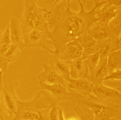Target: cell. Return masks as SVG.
<instances>
[{"label":"cell","mask_w":121,"mask_h":120,"mask_svg":"<svg viewBox=\"0 0 121 120\" xmlns=\"http://www.w3.org/2000/svg\"><path fill=\"white\" fill-rule=\"evenodd\" d=\"M78 1L80 6L78 13L70 9V0L55 1L51 10L43 8L48 22L45 32L48 44L53 45L55 49L54 53L59 56L67 43L88 33L93 24L98 22L95 17V10L108 2V0H94V7L86 12L85 9L86 0L83 2Z\"/></svg>","instance_id":"cell-1"},{"label":"cell","mask_w":121,"mask_h":120,"mask_svg":"<svg viewBox=\"0 0 121 120\" xmlns=\"http://www.w3.org/2000/svg\"><path fill=\"white\" fill-rule=\"evenodd\" d=\"M58 101L46 90H41L33 99L27 102L18 101L17 111L13 118L22 120H50L49 113Z\"/></svg>","instance_id":"cell-2"},{"label":"cell","mask_w":121,"mask_h":120,"mask_svg":"<svg viewBox=\"0 0 121 120\" xmlns=\"http://www.w3.org/2000/svg\"><path fill=\"white\" fill-rule=\"evenodd\" d=\"M36 0H25L24 10L20 21L21 28L23 34L32 30L45 32L48 26L43 9L38 7Z\"/></svg>","instance_id":"cell-3"},{"label":"cell","mask_w":121,"mask_h":120,"mask_svg":"<svg viewBox=\"0 0 121 120\" xmlns=\"http://www.w3.org/2000/svg\"><path fill=\"white\" fill-rule=\"evenodd\" d=\"M78 103L84 105L91 110L95 116L104 120L115 118L119 110L118 105L97 98L90 95L84 97L76 92H73Z\"/></svg>","instance_id":"cell-4"},{"label":"cell","mask_w":121,"mask_h":120,"mask_svg":"<svg viewBox=\"0 0 121 120\" xmlns=\"http://www.w3.org/2000/svg\"><path fill=\"white\" fill-rule=\"evenodd\" d=\"M18 101L12 83H9L2 87L0 93V104L7 114L14 115L17 110Z\"/></svg>","instance_id":"cell-5"},{"label":"cell","mask_w":121,"mask_h":120,"mask_svg":"<svg viewBox=\"0 0 121 120\" xmlns=\"http://www.w3.org/2000/svg\"><path fill=\"white\" fill-rule=\"evenodd\" d=\"M23 39L25 48H40L48 50L52 54L54 53V51L48 47L49 44L45 32L32 30L24 34Z\"/></svg>","instance_id":"cell-6"},{"label":"cell","mask_w":121,"mask_h":120,"mask_svg":"<svg viewBox=\"0 0 121 120\" xmlns=\"http://www.w3.org/2000/svg\"><path fill=\"white\" fill-rule=\"evenodd\" d=\"M92 93L97 98L118 105L121 103V94L114 89L106 86L102 83L93 85Z\"/></svg>","instance_id":"cell-7"},{"label":"cell","mask_w":121,"mask_h":120,"mask_svg":"<svg viewBox=\"0 0 121 120\" xmlns=\"http://www.w3.org/2000/svg\"><path fill=\"white\" fill-rule=\"evenodd\" d=\"M39 83L41 90L51 92L52 95L58 101H68L75 98L73 93L68 91L66 86L60 84L50 85L40 82Z\"/></svg>","instance_id":"cell-8"},{"label":"cell","mask_w":121,"mask_h":120,"mask_svg":"<svg viewBox=\"0 0 121 120\" xmlns=\"http://www.w3.org/2000/svg\"><path fill=\"white\" fill-rule=\"evenodd\" d=\"M95 27L90 28L88 34L97 41L107 39L115 35L114 26L111 23L104 24L97 22Z\"/></svg>","instance_id":"cell-9"},{"label":"cell","mask_w":121,"mask_h":120,"mask_svg":"<svg viewBox=\"0 0 121 120\" xmlns=\"http://www.w3.org/2000/svg\"><path fill=\"white\" fill-rule=\"evenodd\" d=\"M49 66L66 81L68 82L71 78L69 63L62 60L59 55L53 53L50 56Z\"/></svg>","instance_id":"cell-10"},{"label":"cell","mask_w":121,"mask_h":120,"mask_svg":"<svg viewBox=\"0 0 121 120\" xmlns=\"http://www.w3.org/2000/svg\"><path fill=\"white\" fill-rule=\"evenodd\" d=\"M9 26L11 43L20 50L24 49L25 48L23 39L24 34L21 28L20 21L13 18L11 19Z\"/></svg>","instance_id":"cell-11"},{"label":"cell","mask_w":121,"mask_h":120,"mask_svg":"<svg viewBox=\"0 0 121 120\" xmlns=\"http://www.w3.org/2000/svg\"><path fill=\"white\" fill-rule=\"evenodd\" d=\"M83 53L82 46L77 40H74L66 44L64 51L60 57L69 63L74 60L81 58Z\"/></svg>","instance_id":"cell-12"},{"label":"cell","mask_w":121,"mask_h":120,"mask_svg":"<svg viewBox=\"0 0 121 120\" xmlns=\"http://www.w3.org/2000/svg\"><path fill=\"white\" fill-rule=\"evenodd\" d=\"M70 78L88 80L89 70L82 58L74 60L69 63Z\"/></svg>","instance_id":"cell-13"},{"label":"cell","mask_w":121,"mask_h":120,"mask_svg":"<svg viewBox=\"0 0 121 120\" xmlns=\"http://www.w3.org/2000/svg\"><path fill=\"white\" fill-rule=\"evenodd\" d=\"M121 8L109 5L107 2L96 9L95 12V17L98 20V22L109 24L110 21L113 18L117 19L118 12L116 10Z\"/></svg>","instance_id":"cell-14"},{"label":"cell","mask_w":121,"mask_h":120,"mask_svg":"<svg viewBox=\"0 0 121 120\" xmlns=\"http://www.w3.org/2000/svg\"><path fill=\"white\" fill-rule=\"evenodd\" d=\"M44 70L38 75V78L40 82L46 83V82L52 84H60L65 86H68L66 81L59 74L52 69L49 65H43Z\"/></svg>","instance_id":"cell-15"},{"label":"cell","mask_w":121,"mask_h":120,"mask_svg":"<svg viewBox=\"0 0 121 120\" xmlns=\"http://www.w3.org/2000/svg\"><path fill=\"white\" fill-rule=\"evenodd\" d=\"M107 62V58H101L98 64L90 72L88 80L93 85L102 83L108 75Z\"/></svg>","instance_id":"cell-16"},{"label":"cell","mask_w":121,"mask_h":120,"mask_svg":"<svg viewBox=\"0 0 121 120\" xmlns=\"http://www.w3.org/2000/svg\"><path fill=\"white\" fill-rule=\"evenodd\" d=\"M76 40L82 47L83 53L81 58L84 61L86 59L88 56L98 51V44L97 41L88 34L77 39Z\"/></svg>","instance_id":"cell-17"},{"label":"cell","mask_w":121,"mask_h":120,"mask_svg":"<svg viewBox=\"0 0 121 120\" xmlns=\"http://www.w3.org/2000/svg\"><path fill=\"white\" fill-rule=\"evenodd\" d=\"M68 86L79 92V94L88 97L92 93L93 85L87 79H73L70 78L68 81Z\"/></svg>","instance_id":"cell-18"},{"label":"cell","mask_w":121,"mask_h":120,"mask_svg":"<svg viewBox=\"0 0 121 120\" xmlns=\"http://www.w3.org/2000/svg\"><path fill=\"white\" fill-rule=\"evenodd\" d=\"M20 54L19 49L12 44L8 51L0 57V70L2 73L7 71L9 63L15 61Z\"/></svg>","instance_id":"cell-19"},{"label":"cell","mask_w":121,"mask_h":120,"mask_svg":"<svg viewBox=\"0 0 121 120\" xmlns=\"http://www.w3.org/2000/svg\"><path fill=\"white\" fill-rule=\"evenodd\" d=\"M97 42L100 59L108 58L110 54L116 51L113 45L112 37H110L107 39L98 41Z\"/></svg>","instance_id":"cell-20"},{"label":"cell","mask_w":121,"mask_h":120,"mask_svg":"<svg viewBox=\"0 0 121 120\" xmlns=\"http://www.w3.org/2000/svg\"><path fill=\"white\" fill-rule=\"evenodd\" d=\"M108 75L116 69H121V49L113 52L107 58Z\"/></svg>","instance_id":"cell-21"},{"label":"cell","mask_w":121,"mask_h":120,"mask_svg":"<svg viewBox=\"0 0 121 120\" xmlns=\"http://www.w3.org/2000/svg\"><path fill=\"white\" fill-rule=\"evenodd\" d=\"M74 111L79 120H94L95 116L91 110L83 104L78 103L75 107Z\"/></svg>","instance_id":"cell-22"},{"label":"cell","mask_w":121,"mask_h":120,"mask_svg":"<svg viewBox=\"0 0 121 120\" xmlns=\"http://www.w3.org/2000/svg\"><path fill=\"white\" fill-rule=\"evenodd\" d=\"M99 59V53L97 51L88 56L86 59L84 60V62L87 65L89 70L90 73L98 64Z\"/></svg>","instance_id":"cell-23"},{"label":"cell","mask_w":121,"mask_h":120,"mask_svg":"<svg viewBox=\"0 0 121 120\" xmlns=\"http://www.w3.org/2000/svg\"><path fill=\"white\" fill-rule=\"evenodd\" d=\"M12 44L10 37V31L9 24L5 32L2 33L0 32V44Z\"/></svg>","instance_id":"cell-24"},{"label":"cell","mask_w":121,"mask_h":120,"mask_svg":"<svg viewBox=\"0 0 121 120\" xmlns=\"http://www.w3.org/2000/svg\"><path fill=\"white\" fill-rule=\"evenodd\" d=\"M121 70L116 69L108 75L104 79V81H107L110 80H121Z\"/></svg>","instance_id":"cell-25"},{"label":"cell","mask_w":121,"mask_h":120,"mask_svg":"<svg viewBox=\"0 0 121 120\" xmlns=\"http://www.w3.org/2000/svg\"><path fill=\"white\" fill-rule=\"evenodd\" d=\"M60 108L58 105L54 106L51 108L49 113L50 120H59Z\"/></svg>","instance_id":"cell-26"},{"label":"cell","mask_w":121,"mask_h":120,"mask_svg":"<svg viewBox=\"0 0 121 120\" xmlns=\"http://www.w3.org/2000/svg\"><path fill=\"white\" fill-rule=\"evenodd\" d=\"M13 116L7 114L1 107H0V120H12Z\"/></svg>","instance_id":"cell-27"},{"label":"cell","mask_w":121,"mask_h":120,"mask_svg":"<svg viewBox=\"0 0 121 120\" xmlns=\"http://www.w3.org/2000/svg\"><path fill=\"white\" fill-rule=\"evenodd\" d=\"M113 45L116 51L120 50L121 49V37H112Z\"/></svg>","instance_id":"cell-28"},{"label":"cell","mask_w":121,"mask_h":120,"mask_svg":"<svg viewBox=\"0 0 121 120\" xmlns=\"http://www.w3.org/2000/svg\"><path fill=\"white\" fill-rule=\"evenodd\" d=\"M12 44H0V57L8 51Z\"/></svg>","instance_id":"cell-29"},{"label":"cell","mask_w":121,"mask_h":120,"mask_svg":"<svg viewBox=\"0 0 121 120\" xmlns=\"http://www.w3.org/2000/svg\"><path fill=\"white\" fill-rule=\"evenodd\" d=\"M108 3L109 5H111L117 8H121V0H108Z\"/></svg>","instance_id":"cell-30"},{"label":"cell","mask_w":121,"mask_h":120,"mask_svg":"<svg viewBox=\"0 0 121 120\" xmlns=\"http://www.w3.org/2000/svg\"><path fill=\"white\" fill-rule=\"evenodd\" d=\"M64 117V113L62 109L60 108L59 112V120H65Z\"/></svg>","instance_id":"cell-31"},{"label":"cell","mask_w":121,"mask_h":120,"mask_svg":"<svg viewBox=\"0 0 121 120\" xmlns=\"http://www.w3.org/2000/svg\"><path fill=\"white\" fill-rule=\"evenodd\" d=\"M2 73H1L0 74V93L1 92V89L2 88ZM1 107L0 106V107Z\"/></svg>","instance_id":"cell-32"},{"label":"cell","mask_w":121,"mask_h":120,"mask_svg":"<svg viewBox=\"0 0 121 120\" xmlns=\"http://www.w3.org/2000/svg\"><path fill=\"white\" fill-rule=\"evenodd\" d=\"M65 120H79V118H77V117H73L69 118V119H67V120L65 119Z\"/></svg>","instance_id":"cell-33"},{"label":"cell","mask_w":121,"mask_h":120,"mask_svg":"<svg viewBox=\"0 0 121 120\" xmlns=\"http://www.w3.org/2000/svg\"><path fill=\"white\" fill-rule=\"evenodd\" d=\"M94 120H103V119H101L100 118H99V117H96V116H95V119Z\"/></svg>","instance_id":"cell-34"},{"label":"cell","mask_w":121,"mask_h":120,"mask_svg":"<svg viewBox=\"0 0 121 120\" xmlns=\"http://www.w3.org/2000/svg\"><path fill=\"white\" fill-rule=\"evenodd\" d=\"M109 120H118V119H117L115 117V118H112V119H110Z\"/></svg>","instance_id":"cell-35"},{"label":"cell","mask_w":121,"mask_h":120,"mask_svg":"<svg viewBox=\"0 0 121 120\" xmlns=\"http://www.w3.org/2000/svg\"><path fill=\"white\" fill-rule=\"evenodd\" d=\"M12 120H20V119H13V118Z\"/></svg>","instance_id":"cell-36"},{"label":"cell","mask_w":121,"mask_h":120,"mask_svg":"<svg viewBox=\"0 0 121 120\" xmlns=\"http://www.w3.org/2000/svg\"><path fill=\"white\" fill-rule=\"evenodd\" d=\"M1 73H2V72H1V71L0 70V74H1Z\"/></svg>","instance_id":"cell-37"}]
</instances>
